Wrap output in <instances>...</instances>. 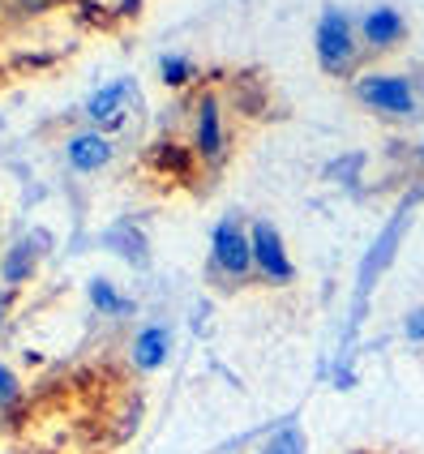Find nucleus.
<instances>
[{"instance_id": "1", "label": "nucleus", "mask_w": 424, "mask_h": 454, "mask_svg": "<svg viewBox=\"0 0 424 454\" xmlns=\"http://www.w3.org/2000/svg\"><path fill=\"white\" fill-rule=\"evenodd\" d=\"M356 95L365 107H373L390 121H412L416 116V86L407 74H365L356 77Z\"/></svg>"}, {"instance_id": "2", "label": "nucleus", "mask_w": 424, "mask_h": 454, "mask_svg": "<svg viewBox=\"0 0 424 454\" xmlns=\"http://www.w3.org/2000/svg\"><path fill=\"white\" fill-rule=\"evenodd\" d=\"M318 60H322L326 74H351L356 69V56H360V48H356V26L348 22V13H339V9H326L322 22H318Z\"/></svg>"}, {"instance_id": "3", "label": "nucleus", "mask_w": 424, "mask_h": 454, "mask_svg": "<svg viewBox=\"0 0 424 454\" xmlns=\"http://www.w3.org/2000/svg\"><path fill=\"white\" fill-rule=\"evenodd\" d=\"M249 240H253V266L262 275L275 278V283H292L296 278V266H292V257L283 249V236H279L275 223H257L249 231Z\"/></svg>"}, {"instance_id": "4", "label": "nucleus", "mask_w": 424, "mask_h": 454, "mask_svg": "<svg viewBox=\"0 0 424 454\" xmlns=\"http://www.w3.org/2000/svg\"><path fill=\"white\" fill-rule=\"evenodd\" d=\"M215 266L224 270V275H245L253 266V240L245 236V227L236 223V219H224V223L215 227Z\"/></svg>"}, {"instance_id": "5", "label": "nucleus", "mask_w": 424, "mask_h": 454, "mask_svg": "<svg viewBox=\"0 0 424 454\" xmlns=\"http://www.w3.org/2000/svg\"><path fill=\"white\" fill-rule=\"evenodd\" d=\"M360 30H365V43H369L373 51H390L395 43L407 39V18H403L395 4H377V9L365 13Z\"/></svg>"}, {"instance_id": "6", "label": "nucleus", "mask_w": 424, "mask_h": 454, "mask_svg": "<svg viewBox=\"0 0 424 454\" xmlns=\"http://www.w3.org/2000/svg\"><path fill=\"white\" fill-rule=\"evenodd\" d=\"M201 159H224V116H219V99L206 95L198 103V129H193Z\"/></svg>"}, {"instance_id": "7", "label": "nucleus", "mask_w": 424, "mask_h": 454, "mask_svg": "<svg viewBox=\"0 0 424 454\" xmlns=\"http://www.w3.org/2000/svg\"><path fill=\"white\" fill-rule=\"evenodd\" d=\"M403 223H407V206H403L399 215H395V223L381 231V240H377L373 249H369V262H365V270H360V296L356 301L365 304V296H369V287H373V278L386 270V262H390V249L399 245V231H403Z\"/></svg>"}, {"instance_id": "8", "label": "nucleus", "mask_w": 424, "mask_h": 454, "mask_svg": "<svg viewBox=\"0 0 424 454\" xmlns=\"http://www.w3.org/2000/svg\"><path fill=\"white\" fill-rule=\"evenodd\" d=\"M65 159L74 163L77 172H99V168L112 163V142L103 133H77L65 146Z\"/></svg>"}, {"instance_id": "9", "label": "nucleus", "mask_w": 424, "mask_h": 454, "mask_svg": "<svg viewBox=\"0 0 424 454\" xmlns=\"http://www.w3.org/2000/svg\"><path fill=\"white\" fill-rule=\"evenodd\" d=\"M168 352H172V334L163 326H146L137 339H133V364H137L142 373L159 369V364L168 360Z\"/></svg>"}, {"instance_id": "10", "label": "nucleus", "mask_w": 424, "mask_h": 454, "mask_svg": "<svg viewBox=\"0 0 424 454\" xmlns=\"http://www.w3.org/2000/svg\"><path fill=\"white\" fill-rule=\"evenodd\" d=\"M129 99V82H112V86H103L95 99L86 103V112H90V121H103V125H121L125 121V112H121V103Z\"/></svg>"}, {"instance_id": "11", "label": "nucleus", "mask_w": 424, "mask_h": 454, "mask_svg": "<svg viewBox=\"0 0 424 454\" xmlns=\"http://www.w3.org/2000/svg\"><path fill=\"white\" fill-rule=\"evenodd\" d=\"M35 266H39V257L30 245H13V249L4 253V262H0V278L4 283H26V278L35 275Z\"/></svg>"}, {"instance_id": "12", "label": "nucleus", "mask_w": 424, "mask_h": 454, "mask_svg": "<svg viewBox=\"0 0 424 454\" xmlns=\"http://www.w3.org/2000/svg\"><path fill=\"white\" fill-rule=\"evenodd\" d=\"M90 301H95V309H103V313H133V301H121L107 278H95V283H90Z\"/></svg>"}, {"instance_id": "13", "label": "nucleus", "mask_w": 424, "mask_h": 454, "mask_svg": "<svg viewBox=\"0 0 424 454\" xmlns=\"http://www.w3.org/2000/svg\"><path fill=\"white\" fill-rule=\"evenodd\" d=\"M107 245H121V257L129 262H137V266H146V245H142V236L137 231H129V227H116V231H107Z\"/></svg>"}, {"instance_id": "14", "label": "nucleus", "mask_w": 424, "mask_h": 454, "mask_svg": "<svg viewBox=\"0 0 424 454\" xmlns=\"http://www.w3.org/2000/svg\"><path fill=\"white\" fill-rule=\"evenodd\" d=\"M159 74H163V82H168V86H176V90H180V86H189V82H193V65H189L185 56H163Z\"/></svg>"}, {"instance_id": "15", "label": "nucleus", "mask_w": 424, "mask_h": 454, "mask_svg": "<svg viewBox=\"0 0 424 454\" xmlns=\"http://www.w3.org/2000/svg\"><path fill=\"white\" fill-rule=\"evenodd\" d=\"M18 399H22V381L9 364H0V407H13Z\"/></svg>"}, {"instance_id": "16", "label": "nucleus", "mask_w": 424, "mask_h": 454, "mask_svg": "<svg viewBox=\"0 0 424 454\" xmlns=\"http://www.w3.org/2000/svg\"><path fill=\"white\" fill-rule=\"evenodd\" d=\"M262 454H304V442H300L296 429H283L279 437H271V446Z\"/></svg>"}, {"instance_id": "17", "label": "nucleus", "mask_w": 424, "mask_h": 454, "mask_svg": "<svg viewBox=\"0 0 424 454\" xmlns=\"http://www.w3.org/2000/svg\"><path fill=\"white\" fill-rule=\"evenodd\" d=\"M403 334H407L412 343H424V304H416V309L403 317Z\"/></svg>"}, {"instance_id": "18", "label": "nucleus", "mask_w": 424, "mask_h": 454, "mask_svg": "<svg viewBox=\"0 0 424 454\" xmlns=\"http://www.w3.org/2000/svg\"><path fill=\"white\" fill-rule=\"evenodd\" d=\"M13 4V13H26V18H35V13H48L56 0H9Z\"/></svg>"}, {"instance_id": "19", "label": "nucleus", "mask_w": 424, "mask_h": 454, "mask_svg": "<svg viewBox=\"0 0 424 454\" xmlns=\"http://www.w3.org/2000/svg\"><path fill=\"white\" fill-rule=\"evenodd\" d=\"M4 304H9V296L0 292V326H4Z\"/></svg>"}, {"instance_id": "20", "label": "nucleus", "mask_w": 424, "mask_h": 454, "mask_svg": "<svg viewBox=\"0 0 424 454\" xmlns=\"http://www.w3.org/2000/svg\"><path fill=\"white\" fill-rule=\"evenodd\" d=\"M4 4H9V0H0V18H4Z\"/></svg>"}, {"instance_id": "21", "label": "nucleus", "mask_w": 424, "mask_h": 454, "mask_svg": "<svg viewBox=\"0 0 424 454\" xmlns=\"http://www.w3.org/2000/svg\"><path fill=\"white\" fill-rule=\"evenodd\" d=\"M420 163H424V146H420Z\"/></svg>"}]
</instances>
